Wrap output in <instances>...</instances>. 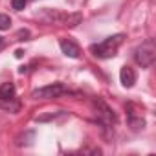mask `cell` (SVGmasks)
Masks as SVG:
<instances>
[{
  "label": "cell",
  "instance_id": "cell-1",
  "mask_svg": "<svg viewBox=\"0 0 156 156\" xmlns=\"http://www.w3.org/2000/svg\"><path fill=\"white\" fill-rule=\"evenodd\" d=\"M123 39H125V35H114V37H108V39H105L103 42H99V44H92L90 46V51L96 55V57H99V59H108V57H114L116 55V51H118V48H119V44L123 42Z\"/></svg>",
  "mask_w": 156,
  "mask_h": 156
},
{
  "label": "cell",
  "instance_id": "cell-2",
  "mask_svg": "<svg viewBox=\"0 0 156 156\" xmlns=\"http://www.w3.org/2000/svg\"><path fill=\"white\" fill-rule=\"evenodd\" d=\"M134 61L141 66V68H151L156 61V44L154 41H145L141 42L136 50H134Z\"/></svg>",
  "mask_w": 156,
  "mask_h": 156
},
{
  "label": "cell",
  "instance_id": "cell-3",
  "mask_svg": "<svg viewBox=\"0 0 156 156\" xmlns=\"http://www.w3.org/2000/svg\"><path fill=\"white\" fill-rule=\"evenodd\" d=\"M64 94H68V88L62 83H53V85H46V87H41V88L33 90L31 98H35V99H53V98H61Z\"/></svg>",
  "mask_w": 156,
  "mask_h": 156
},
{
  "label": "cell",
  "instance_id": "cell-4",
  "mask_svg": "<svg viewBox=\"0 0 156 156\" xmlns=\"http://www.w3.org/2000/svg\"><path fill=\"white\" fill-rule=\"evenodd\" d=\"M92 107H94V110H96V114L101 118V119H105V123H112V121H116V116L112 114V110L108 108V105L103 101V99H94L92 101Z\"/></svg>",
  "mask_w": 156,
  "mask_h": 156
},
{
  "label": "cell",
  "instance_id": "cell-5",
  "mask_svg": "<svg viewBox=\"0 0 156 156\" xmlns=\"http://www.w3.org/2000/svg\"><path fill=\"white\" fill-rule=\"evenodd\" d=\"M61 50H62V53L66 57H72V59H77V57L81 55L79 46H77L73 41H70V39H62L61 41Z\"/></svg>",
  "mask_w": 156,
  "mask_h": 156
},
{
  "label": "cell",
  "instance_id": "cell-6",
  "mask_svg": "<svg viewBox=\"0 0 156 156\" xmlns=\"http://www.w3.org/2000/svg\"><path fill=\"white\" fill-rule=\"evenodd\" d=\"M119 81H121V85H123L125 88L134 87V83H136V72H134L130 66H123L121 72H119Z\"/></svg>",
  "mask_w": 156,
  "mask_h": 156
},
{
  "label": "cell",
  "instance_id": "cell-7",
  "mask_svg": "<svg viewBox=\"0 0 156 156\" xmlns=\"http://www.w3.org/2000/svg\"><path fill=\"white\" fill-rule=\"evenodd\" d=\"M127 110H129L127 114H129V123H130V127H132L134 130H140V129H143L145 121H143V118H141V116H138V118H136V112L132 110V105H130V103L127 105Z\"/></svg>",
  "mask_w": 156,
  "mask_h": 156
},
{
  "label": "cell",
  "instance_id": "cell-8",
  "mask_svg": "<svg viewBox=\"0 0 156 156\" xmlns=\"http://www.w3.org/2000/svg\"><path fill=\"white\" fill-rule=\"evenodd\" d=\"M13 96H15V85H13V83H4V85H0V101L13 99Z\"/></svg>",
  "mask_w": 156,
  "mask_h": 156
},
{
  "label": "cell",
  "instance_id": "cell-9",
  "mask_svg": "<svg viewBox=\"0 0 156 156\" xmlns=\"http://www.w3.org/2000/svg\"><path fill=\"white\" fill-rule=\"evenodd\" d=\"M81 20H83V15H81V13H72V15H66V17H64V22H66V26H70V28L77 26Z\"/></svg>",
  "mask_w": 156,
  "mask_h": 156
},
{
  "label": "cell",
  "instance_id": "cell-10",
  "mask_svg": "<svg viewBox=\"0 0 156 156\" xmlns=\"http://www.w3.org/2000/svg\"><path fill=\"white\" fill-rule=\"evenodd\" d=\"M9 26H11V19L8 17V15H4V13H0V30H9Z\"/></svg>",
  "mask_w": 156,
  "mask_h": 156
},
{
  "label": "cell",
  "instance_id": "cell-11",
  "mask_svg": "<svg viewBox=\"0 0 156 156\" xmlns=\"http://www.w3.org/2000/svg\"><path fill=\"white\" fill-rule=\"evenodd\" d=\"M26 4H28V0H11V8L15 11H22L26 8Z\"/></svg>",
  "mask_w": 156,
  "mask_h": 156
},
{
  "label": "cell",
  "instance_id": "cell-12",
  "mask_svg": "<svg viewBox=\"0 0 156 156\" xmlns=\"http://www.w3.org/2000/svg\"><path fill=\"white\" fill-rule=\"evenodd\" d=\"M28 37H30V31L28 30H20L19 31V41H26Z\"/></svg>",
  "mask_w": 156,
  "mask_h": 156
},
{
  "label": "cell",
  "instance_id": "cell-13",
  "mask_svg": "<svg viewBox=\"0 0 156 156\" xmlns=\"http://www.w3.org/2000/svg\"><path fill=\"white\" fill-rule=\"evenodd\" d=\"M22 55H24V51H22V50H17V51H15V57H17V59H20Z\"/></svg>",
  "mask_w": 156,
  "mask_h": 156
},
{
  "label": "cell",
  "instance_id": "cell-14",
  "mask_svg": "<svg viewBox=\"0 0 156 156\" xmlns=\"http://www.w3.org/2000/svg\"><path fill=\"white\" fill-rule=\"evenodd\" d=\"M2 39H4V37H0V46H2V42H4V41H2Z\"/></svg>",
  "mask_w": 156,
  "mask_h": 156
}]
</instances>
